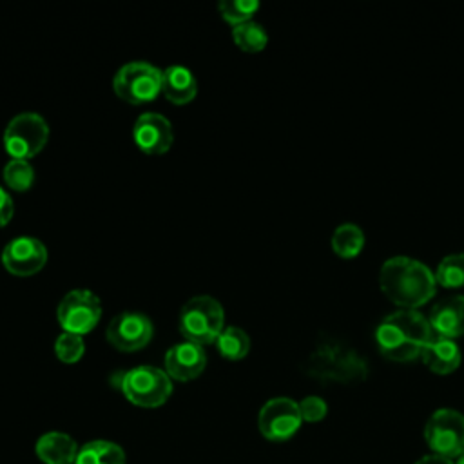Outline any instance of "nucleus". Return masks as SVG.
I'll return each mask as SVG.
<instances>
[{
    "label": "nucleus",
    "instance_id": "26",
    "mask_svg": "<svg viewBox=\"0 0 464 464\" xmlns=\"http://www.w3.org/2000/svg\"><path fill=\"white\" fill-rule=\"evenodd\" d=\"M54 352L62 362L72 364L82 359V355L85 352V341L78 334L63 332L54 341Z\"/></svg>",
    "mask_w": 464,
    "mask_h": 464
},
{
    "label": "nucleus",
    "instance_id": "10",
    "mask_svg": "<svg viewBox=\"0 0 464 464\" xmlns=\"http://www.w3.org/2000/svg\"><path fill=\"white\" fill-rule=\"evenodd\" d=\"M299 404L288 397H274L263 404L257 417L259 431L272 442H285L292 439L301 428Z\"/></svg>",
    "mask_w": 464,
    "mask_h": 464
},
{
    "label": "nucleus",
    "instance_id": "18",
    "mask_svg": "<svg viewBox=\"0 0 464 464\" xmlns=\"http://www.w3.org/2000/svg\"><path fill=\"white\" fill-rule=\"evenodd\" d=\"M34 451L45 464H74L78 446L67 433L49 431L36 440Z\"/></svg>",
    "mask_w": 464,
    "mask_h": 464
},
{
    "label": "nucleus",
    "instance_id": "13",
    "mask_svg": "<svg viewBox=\"0 0 464 464\" xmlns=\"http://www.w3.org/2000/svg\"><path fill=\"white\" fill-rule=\"evenodd\" d=\"M136 145L147 154H163L174 141L172 123L160 112H143L132 127Z\"/></svg>",
    "mask_w": 464,
    "mask_h": 464
},
{
    "label": "nucleus",
    "instance_id": "27",
    "mask_svg": "<svg viewBox=\"0 0 464 464\" xmlns=\"http://www.w3.org/2000/svg\"><path fill=\"white\" fill-rule=\"evenodd\" d=\"M299 404V411H301V419L306 422H319L326 417L328 413V406L324 402V399L317 397V395H308L304 397Z\"/></svg>",
    "mask_w": 464,
    "mask_h": 464
},
{
    "label": "nucleus",
    "instance_id": "3",
    "mask_svg": "<svg viewBox=\"0 0 464 464\" xmlns=\"http://www.w3.org/2000/svg\"><path fill=\"white\" fill-rule=\"evenodd\" d=\"M225 328V310L221 303L210 295H196L188 299L179 314V332L185 341L196 344L214 343Z\"/></svg>",
    "mask_w": 464,
    "mask_h": 464
},
{
    "label": "nucleus",
    "instance_id": "21",
    "mask_svg": "<svg viewBox=\"0 0 464 464\" xmlns=\"http://www.w3.org/2000/svg\"><path fill=\"white\" fill-rule=\"evenodd\" d=\"M214 343L218 352L230 361L243 359L250 350V337L239 326H225Z\"/></svg>",
    "mask_w": 464,
    "mask_h": 464
},
{
    "label": "nucleus",
    "instance_id": "4",
    "mask_svg": "<svg viewBox=\"0 0 464 464\" xmlns=\"http://www.w3.org/2000/svg\"><path fill=\"white\" fill-rule=\"evenodd\" d=\"M123 395L136 406L158 408L172 393V379L161 368L141 364L130 368L121 377Z\"/></svg>",
    "mask_w": 464,
    "mask_h": 464
},
{
    "label": "nucleus",
    "instance_id": "12",
    "mask_svg": "<svg viewBox=\"0 0 464 464\" xmlns=\"http://www.w3.org/2000/svg\"><path fill=\"white\" fill-rule=\"evenodd\" d=\"M47 261L45 245L33 236H18L11 239L2 250V265L13 276H33Z\"/></svg>",
    "mask_w": 464,
    "mask_h": 464
},
{
    "label": "nucleus",
    "instance_id": "5",
    "mask_svg": "<svg viewBox=\"0 0 464 464\" xmlns=\"http://www.w3.org/2000/svg\"><path fill=\"white\" fill-rule=\"evenodd\" d=\"M163 71L156 65L138 60L121 65L112 80L114 92L132 105L152 102L161 92Z\"/></svg>",
    "mask_w": 464,
    "mask_h": 464
},
{
    "label": "nucleus",
    "instance_id": "30",
    "mask_svg": "<svg viewBox=\"0 0 464 464\" xmlns=\"http://www.w3.org/2000/svg\"><path fill=\"white\" fill-rule=\"evenodd\" d=\"M455 464H464V453H462V455L457 459V462H455Z\"/></svg>",
    "mask_w": 464,
    "mask_h": 464
},
{
    "label": "nucleus",
    "instance_id": "20",
    "mask_svg": "<svg viewBox=\"0 0 464 464\" xmlns=\"http://www.w3.org/2000/svg\"><path fill=\"white\" fill-rule=\"evenodd\" d=\"M364 246V232L355 223H343L332 234V248L341 257H355Z\"/></svg>",
    "mask_w": 464,
    "mask_h": 464
},
{
    "label": "nucleus",
    "instance_id": "25",
    "mask_svg": "<svg viewBox=\"0 0 464 464\" xmlns=\"http://www.w3.org/2000/svg\"><path fill=\"white\" fill-rule=\"evenodd\" d=\"M218 9L223 20L230 22L232 25H237L252 20V14L259 9V2L257 0H221L218 4Z\"/></svg>",
    "mask_w": 464,
    "mask_h": 464
},
{
    "label": "nucleus",
    "instance_id": "16",
    "mask_svg": "<svg viewBox=\"0 0 464 464\" xmlns=\"http://www.w3.org/2000/svg\"><path fill=\"white\" fill-rule=\"evenodd\" d=\"M420 359L433 373L448 375L459 368L462 355H460V348L455 343V339H448V337H440V335L433 334V337L426 344Z\"/></svg>",
    "mask_w": 464,
    "mask_h": 464
},
{
    "label": "nucleus",
    "instance_id": "15",
    "mask_svg": "<svg viewBox=\"0 0 464 464\" xmlns=\"http://www.w3.org/2000/svg\"><path fill=\"white\" fill-rule=\"evenodd\" d=\"M428 323L435 335L455 339L464 335V295H448L433 304Z\"/></svg>",
    "mask_w": 464,
    "mask_h": 464
},
{
    "label": "nucleus",
    "instance_id": "2",
    "mask_svg": "<svg viewBox=\"0 0 464 464\" xmlns=\"http://www.w3.org/2000/svg\"><path fill=\"white\" fill-rule=\"evenodd\" d=\"M433 330L419 310H404L386 315L375 328L379 352L395 362H410L422 355Z\"/></svg>",
    "mask_w": 464,
    "mask_h": 464
},
{
    "label": "nucleus",
    "instance_id": "17",
    "mask_svg": "<svg viewBox=\"0 0 464 464\" xmlns=\"http://www.w3.org/2000/svg\"><path fill=\"white\" fill-rule=\"evenodd\" d=\"M161 92L174 105H185L198 94V80L185 65L174 63L163 71Z\"/></svg>",
    "mask_w": 464,
    "mask_h": 464
},
{
    "label": "nucleus",
    "instance_id": "6",
    "mask_svg": "<svg viewBox=\"0 0 464 464\" xmlns=\"http://www.w3.org/2000/svg\"><path fill=\"white\" fill-rule=\"evenodd\" d=\"M49 140V125L38 112H20L9 120L4 130V147L14 160H29Z\"/></svg>",
    "mask_w": 464,
    "mask_h": 464
},
{
    "label": "nucleus",
    "instance_id": "11",
    "mask_svg": "<svg viewBox=\"0 0 464 464\" xmlns=\"http://www.w3.org/2000/svg\"><path fill=\"white\" fill-rule=\"evenodd\" d=\"M154 335L152 321L140 312H121L107 326V341L120 352H136Z\"/></svg>",
    "mask_w": 464,
    "mask_h": 464
},
{
    "label": "nucleus",
    "instance_id": "29",
    "mask_svg": "<svg viewBox=\"0 0 464 464\" xmlns=\"http://www.w3.org/2000/svg\"><path fill=\"white\" fill-rule=\"evenodd\" d=\"M415 464H455V462H453L451 459H446V457H440V455L430 453V455L420 457Z\"/></svg>",
    "mask_w": 464,
    "mask_h": 464
},
{
    "label": "nucleus",
    "instance_id": "23",
    "mask_svg": "<svg viewBox=\"0 0 464 464\" xmlns=\"http://www.w3.org/2000/svg\"><path fill=\"white\" fill-rule=\"evenodd\" d=\"M435 283L444 288L464 286V254H450L442 257L435 270Z\"/></svg>",
    "mask_w": 464,
    "mask_h": 464
},
{
    "label": "nucleus",
    "instance_id": "14",
    "mask_svg": "<svg viewBox=\"0 0 464 464\" xmlns=\"http://www.w3.org/2000/svg\"><path fill=\"white\" fill-rule=\"evenodd\" d=\"M207 364V353L201 344L183 341L170 346L165 353V372L176 381L196 379Z\"/></svg>",
    "mask_w": 464,
    "mask_h": 464
},
{
    "label": "nucleus",
    "instance_id": "28",
    "mask_svg": "<svg viewBox=\"0 0 464 464\" xmlns=\"http://www.w3.org/2000/svg\"><path fill=\"white\" fill-rule=\"evenodd\" d=\"M13 212H14V205H13L11 194L4 187H0V227L9 223V219L13 218Z\"/></svg>",
    "mask_w": 464,
    "mask_h": 464
},
{
    "label": "nucleus",
    "instance_id": "8",
    "mask_svg": "<svg viewBox=\"0 0 464 464\" xmlns=\"http://www.w3.org/2000/svg\"><path fill=\"white\" fill-rule=\"evenodd\" d=\"M315 375L350 382L364 379L366 375V362L361 359L352 348L339 344L335 341H328L324 344H319V348L314 352L310 359Z\"/></svg>",
    "mask_w": 464,
    "mask_h": 464
},
{
    "label": "nucleus",
    "instance_id": "7",
    "mask_svg": "<svg viewBox=\"0 0 464 464\" xmlns=\"http://www.w3.org/2000/svg\"><path fill=\"white\" fill-rule=\"evenodd\" d=\"M424 439L431 453L459 459L464 453V415L453 408L435 410L426 420Z\"/></svg>",
    "mask_w": 464,
    "mask_h": 464
},
{
    "label": "nucleus",
    "instance_id": "9",
    "mask_svg": "<svg viewBox=\"0 0 464 464\" xmlns=\"http://www.w3.org/2000/svg\"><path fill=\"white\" fill-rule=\"evenodd\" d=\"M56 315L63 332L83 335L98 324L102 317V301L87 288H74L62 297Z\"/></svg>",
    "mask_w": 464,
    "mask_h": 464
},
{
    "label": "nucleus",
    "instance_id": "24",
    "mask_svg": "<svg viewBox=\"0 0 464 464\" xmlns=\"http://www.w3.org/2000/svg\"><path fill=\"white\" fill-rule=\"evenodd\" d=\"M4 181L9 188L24 192L34 183V169L27 160L11 158L4 167Z\"/></svg>",
    "mask_w": 464,
    "mask_h": 464
},
{
    "label": "nucleus",
    "instance_id": "19",
    "mask_svg": "<svg viewBox=\"0 0 464 464\" xmlns=\"http://www.w3.org/2000/svg\"><path fill=\"white\" fill-rule=\"evenodd\" d=\"M74 464H125V453L111 440H91L78 450Z\"/></svg>",
    "mask_w": 464,
    "mask_h": 464
},
{
    "label": "nucleus",
    "instance_id": "22",
    "mask_svg": "<svg viewBox=\"0 0 464 464\" xmlns=\"http://www.w3.org/2000/svg\"><path fill=\"white\" fill-rule=\"evenodd\" d=\"M232 38H234V44L246 53H257L265 49V45L268 44V34L265 27L254 20L234 25Z\"/></svg>",
    "mask_w": 464,
    "mask_h": 464
},
{
    "label": "nucleus",
    "instance_id": "1",
    "mask_svg": "<svg viewBox=\"0 0 464 464\" xmlns=\"http://www.w3.org/2000/svg\"><path fill=\"white\" fill-rule=\"evenodd\" d=\"M435 274L419 259L395 256L382 263L379 286L399 308L417 310L435 294Z\"/></svg>",
    "mask_w": 464,
    "mask_h": 464
}]
</instances>
